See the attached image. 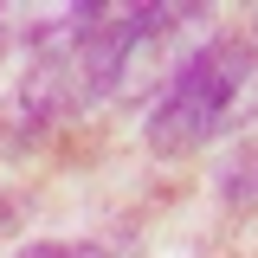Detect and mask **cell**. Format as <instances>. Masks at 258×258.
Instances as JSON below:
<instances>
[{"instance_id": "1", "label": "cell", "mask_w": 258, "mask_h": 258, "mask_svg": "<svg viewBox=\"0 0 258 258\" xmlns=\"http://www.w3.org/2000/svg\"><path fill=\"white\" fill-rule=\"evenodd\" d=\"M252 116H258V58L232 39H207L161 84V103L149 110V149L187 155L226 129L252 123Z\"/></svg>"}, {"instance_id": "2", "label": "cell", "mask_w": 258, "mask_h": 258, "mask_svg": "<svg viewBox=\"0 0 258 258\" xmlns=\"http://www.w3.org/2000/svg\"><path fill=\"white\" fill-rule=\"evenodd\" d=\"M220 194L226 200H258V142H245L232 155V168L220 174Z\"/></svg>"}, {"instance_id": "3", "label": "cell", "mask_w": 258, "mask_h": 258, "mask_svg": "<svg viewBox=\"0 0 258 258\" xmlns=\"http://www.w3.org/2000/svg\"><path fill=\"white\" fill-rule=\"evenodd\" d=\"M13 258H110L103 245H91V239H45V245H26V252Z\"/></svg>"}]
</instances>
